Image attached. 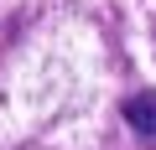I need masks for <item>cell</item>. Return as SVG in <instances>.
<instances>
[{
    "label": "cell",
    "mask_w": 156,
    "mask_h": 150,
    "mask_svg": "<svg viewBox=\"0 0 156 150\" xmlns=\"http://www.w3.org/2000/svg\"><path fill=\"white\" fill-rule=\"evenodd\" d=\"M125 124H130L140 140L156 145V93H135V98L125 104Z\"/></svg>",
    "instance_id": "6da1fadb"
}]
</instances>
